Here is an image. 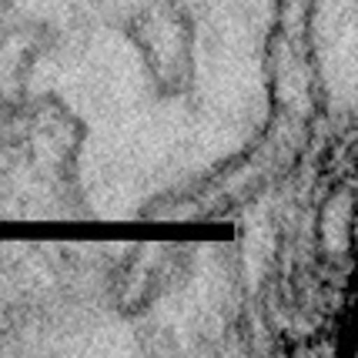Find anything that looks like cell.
I'll list each match as a JSON object with an SVG mask.
<instances>
[{
    "label": "cell",
    "instance_id": "obj_1",
    "mask_svg": "<svg viewBox=\"0 0 358 358\" xmlns=\"http://www.w3.org/2000/svg\"><path fill=\"white\" fill-rule=\"evenodd\" d=\"M131 37L157 84L171 94L181 91L191 78V31L185 17L168 7H155L131 24Z\"/></svg>",
    "mask_w": 358,
    "mask_h": 358
}]
</instances>
